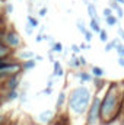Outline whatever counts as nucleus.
<instances>
[{"mask_svg":"<svg viewBox=\"0 0 124 125\" xmlns=\"http://www.w3.org/2000/svg\"><path fill=\"white\" fill-rule=\"evenodd\" d=\"M1 4H3V0H0V7H1Z\"/></svg>","mask_w":124,"mask_h":125,"instance_id":"79ce46f5","label":"nucleus"},{"mask_svg":"<svg viewBox=\"0 0 124 125\" xmlns=\"http://www.w3.org/2000/svg\"><path fill=\"white\" fill-rule=\"evenodd\" d=\"M77 60H79V64H80V65H86V60H85V57H77Z\"/></svg>","mask_w":124,"mask_h":125,"instance_id":"c756f323","label":"nucleus"},{"mask_svg":"<svg viewBox=\"0 0 124 125\" xmlns=\"http://www.w3.org/2000/svg\"><path fill=\"white\" fill-rule=\"evenodd\" d=\"M95 83H96V86H98V89H101V87L104 86V83H102V80H99V79H96V80H95Z\"/></svg>","mask_w":124,"mask_h":125,"instance_id":"72a5a7b5","label":"nucleus"},{"mask_svg":"<svg viewBox=\"0 0 124 125\" xmlns=\"http://www.w3.org/2000/svg\"><path fill=\"white\" fill-rule=\"evenodd\" d=\"M115 50H117V52H118L120 57H124V45L123 44H117L115 45Z\"/></svg>","mask_w":124,"mask_h":125,"instance_id":"5701e85b","label":"nucleus"},{"mask_svg":"<svg viewBox=\"0 0 124 125\" xmlns=\"http://www.w3.org/2000/svg\"><path fill=\"white\" fill-rule=\"evenodd\" d=\"M115 1H117L118 4H124V0H115Z\"/></svg>","mask_w":124,"mask_h":125,"instance_id":"a19ab883","label":"nucleus"},{"mask_svg":"<svg viewBox=\"0 0 124 125\" xmlns=\"http://www.w3.org/2000/svg\"><path fill=\"white\" fill-rule=\"evenodd\" d=\"M83 35H85V39H86V42H91V41H92V32L86 31Z\"/></svg>","mask_w":124,"mask_h":125,"instance_id":"a878e982","label":"nucleus"},{"mask_svg":"<svg viewBox=\"0 0 124 125\" xmlns=\"http://www.w3.org/2000/svg\"><path fill=\"white\" fill-rule=\"evenodd\" d=\"M76 26H77V29H79V31L82 32V33H85V32H86V28H85V25H83V22H82L80 19L77 21V23H76Z\"/></svg>","mask_w":124,"mask_h":125,"instance_id":"b1692460","label":"nucleus"},{"mask_svg":"<svg viewBox=\"0 0 124 125\" xmlns=\"http://www.w3.org/2000/svg\"><path fill=\"white\" fill-rule=\"evenodd\" d=\"M110 15H112V9H111V7H107V9H104V16L107 18V16H110Z\"/></svg>","mask_w":124,"mask_h":125,"instance_id":"cd10ccee","label":"nucleus"},{"mask_svg":"<svg viewBox=\"0 0 124 125\" xmlns=\"http://www.w3.org/2000/svg\"><path fill=\"white\" fill-rule=\"evenodd\" d=\"M42 93L47 94V96H48V94H51V87H47V89H44V92H42Z\"/></svg>","mask_w":124,"mask_h":125,"instance_id":"c9c22d12","label":"nucleus"},{"mask_svg":"<svg viewBox=\"0 0 124 125\" xmlns=\"http://www.w3.org/2000/svg\"><path fill=\"white\" fill-rule=\"evenodd\" d=\"M47 86H48V87H51V86H53V80H51V79L48 80V84H47Z\"/></svg>","mask_w":124,"mask_h":125,"instance_id":"ea45409f","label":"nucleus"},{"mask_svg":"<svg viewBox=\"0 0 124 125\" xmlns=\"http://www.w3.org/2000/svg\"><path fill=\"white\" fill-rule=\"evenodd\" d=\"M72 51H73V52H76V54H77V52H79V51H80V48H79V47H77V45H72Z\"/></svg>","mask_w":124,"mask_h":125,"instance_id":"f704fd0d","label":"nucleus"},{"mask_svg":"<svg viewBox=\"0 0 124 125\" xmlns=\"http://www.w3.org/2000/svg\"><path fill=\"white\" fill-rule=\"evenodd\" d=\"M99 105H101V100L99 97H93V102L89 108V112H88V125H95L98 118H99Z\"/></svg>","mask_w":124,"mask_h":125,"instance_id":"20e7f679","label":"nucleus"},{"mask_svg":"<svg viewBox=\"0 0 124 125\" xmlns=\"http://www.w3.org/2000/svg\"><path fill=\"white\" fill-rule=\"evenodd\" d=\"M3 86H4L7 90H15V89H18V86H19V76H18V74L9 76V77L4 80Z\"/></svg>","mask_w":124,"mask_h":125,"instance_id":"39448f33","label":"nucleus"},{"mask_svg":"<svg viewBox=\"0 0 124 125\" xmlns=\"http://www.w3.org/2000/svg\"><path fill=\"white\" fill-rule=\"evenodd\" d=\"M3 42H4L9 48H12V50L19 48V47H21V44H22L19 33H18L16 31H13V29H9V31L6 29L4 35H3Z\"/></svg>","mask_w":124,"mask_h":125,"instance_id":"7ed1b4c3","label":"nucleus"},{"mask_svg":"<svg viewBox=\"0 0 124 125\" xmlns=\"http://www.w3.org/2000/svg\"><path fill=\"white\" fill-rule=\"evenodd\" d=\"M26 21H28V25H31L32 28H37V26H38V21H37L34 16H31V15H28Z\"/></svg>","mask_w":124,"mask_h":125,"instance_id":"a211bd4d","label":"nucleus"},{"mask_svg":"<svg viewBox=\"0 0 124 125\" xmlns=\"http://www.w3.org/2000/svg\"><path fill=\"white\" fill-rule=\"evenodd\" d=\"M120 112V92L117 83H111L99 105V116L105 122H112Z\"/></svg>","mask_w":124,"mask_h":125,"instance_id":"f257e3e1","label":"nucleus"},{"mask_svg":"<svg viewBox=\"0 0 124 125\" xmlns=\"http://www.w3.org/2000/svg\"><path fill=\"white\" fill-rule=\"evenodd\" d=\"M4 122H6V115L0 114V125H4Z\"/></svg>","mask_w":124,"mask_h":125,"instance_id":"7c9ffc66","label":"nucleus"},{"mask_svg":"<svg viewBox=\"0 0 124 125\" xmlns=\"http://www.w3.org/2000/svg\"><path fill=\"white\" fill-rule=\"evenodd\" d=\"M92 74H93V76H96V77H102V76L105 74V71H104L101 67L93 65V67H92Z\"/></svg>","mask_w":124,"mask_h":125,"instance_id":"4468645a","label":"nucleus"},{"mask_svg":"<svg viewBox=\"0 0 124 125\" xmlns=\"http://www.w3.org/2000/svg\"><path fill=\"white\" fill-rule=\"evenodd\" d=\"M4 10H6V13H12V12H13V4L7 3V4L4 6Z\"/></svg>","mask_w":124,"mask_h":125,"instance_id":"bb28decb","label":"nucleus"},{"mask_svg":"<svg viewBox=\"0 0 124 125\" xmlns=\"http://www.w3.org/2000/svg\"><path fill=\"white\" fill-rule=\"evenodd\" d=\"M105 22H107V25H108V26H114L115 23H118L117 18H115V16H112V15L107 16V18H105Z\"/></svg>","mask_w":124,"mask_h":125,"instance_id":"2eb2a0df","label":"nucleus"},{"mask_svg":"<svg viewBox=\"0 0 124 125\" xmlns=\"http://www.w3.org/2000/svg\"><path fill=\"white\" fill-rule=\"evenodd\" d=\"M13 52L12 48H9L3 41H0V58H4V57H10Z\"/></svg>","mask_w":124,"mask_h":125,"instance_id":"0eeeda50","label":"nucleus"},{"mask_svg":"<svg viewBox=\"0 0 124 125\" xmlns=\"http://www.w3.org/2000/svg\"><path fill=\"white\" fill-rule=\"evenodd\" d=\"M38 15H39V16H45V15H47V9H45V7H42V9L38 12Z\"/></svg>","mask_w":124,"mask_h":125,"instance_id":"473e14b6","label":"nucleus"},{"mask_svg":"<svg viewBox=\"0 0 124 125\" xmlns=\"http://www.w3.org/2000/svg\"><path fill=\"white\" fill-rule=\"evenodd\" d=\"M118 33H120V36L124 39V29H121V28H120V29H118Z\"/></svg>","mask_w":124,"mask_h":125,"instance_id":"58836bf2","label":"nucleus"},{"mask_svg":"<svg viewBox=\"0 0 124 125\" xmlns=\"http://www.w3.org/2000/svg\"><path fill=\"white\" fill-rule=\"evenodd\" d=\"M19 97V93H18V90L15 89V90H9V93L6 96V99L7 100H13V99H18Z\"/></svg>","mask_w":124,"mask_h":125,"instance_id":"f3484780","label":"nucleus"},{"mask_svg":"<svg viewBox=\"0 0 124 125\" xmlns=\"http://www.w3.org/2000/svg\"><path fill=\"white\" fill-rule=\"evenodd\" d=\"M98 33H99V39H101L102 42H107V41H108V33H107V31H102V29H101Z\"/></svg>","mask_w":124,"mask_h":125,"instance_id":"4be33fe9","label":"nucleus"},{"mask_svg":"<svg viewBox=\"0 0 124 125\" xmlns=\"http://www.w3.org/2000/svg\"><path fill=\"white\" fill-rule=\"evenodd\" d=\"M115 12H117V16H118V19H121V18L124 16V12H123V9H121V6H117Z\"/></svg>","mask_w":124,"mask_h":125,"instance_id":"393cba45","label":"nucleus"},{"mask_svg":"<svg viewBox=\"0 0 124 125\" xmlns=\"http://www.w3.org/2000/svg\"><path fill=\"white\" fill-rule=\"evenodd\" d=\"M89 102H91V90L85 86L76 87L69 96V108L76 115H82L88 109Z\"/></svg>","mask_w":124,"mask_h":125,"instance_id":"f03ea898","label":"nucleus"},{"mask_svg":"<svg viewBox=\"0 0 124 125\" xmlns=\"http://www.w3.org/2000/svg\"><path fill=\"white\" fill-rule=\"evenodd\" d=\"M25 32H26L28 35H31L32 32H34V28H32L31 25H28V23H26V26H25Z\"/></svg>","mask_w":124,"mask_h":125,"instance_id":"c85d7f7f","label":"nucleus"},{"mask_svg":"<svg viewBox=\"0 0 124 125\" xmlns=\"http://www.w3.org/2000/svg\"><path fill=\"white\" fill-rule=\"evenodd\" d=\"M69 65H70V67H73V68L79 67L80 64H79V60H77V57H72V58H70V61H69Z\"/></svg>","mask_w":124,"mask_h":125,"instance_id":"412c9836","label":"nucleus"},{"mask_svg":"<svg viewBox=\"0 0 124 125\" xmlns=\"http://www.w3.org/2000/svg\"><path fill=\"white\" fill-rule=\"evenodd\" d=\"M64 100H66V93L64 92H60L59 93V97H57V105H56L57 109H60L63 105H64Z\"/></svg>","mask_w":124,"mask_h":125,"instance_id":"ddd939ff","label":"nucleus"},{"mask_svg":"<svg viewBox=\"0 0 124 125\" xmlns=\"http://www.w3.org/2000/svg\"><path fill=\"white\" fill-rule=\"evenodd\" d=\"M88 15L91 16V19H98L99 21V16L96 13V7H95V4H92V3H88Z\"/></svg>","mask_w":124,"mask_h":125,"instance_id":"1a4fd4ad","label":"nucleus"},{"mask_svg":"<svg viewBox=\"0 0 124 125\" xmlns=\"http://www.w3.org/2000/svg\"><path fill=\"white\" fill-rule=\"evenodd\" d=\"M53 74L57 76V77H62L63 74H64V70H63L62 64L59 61H54V71H53Z\"/></svg>","mask_w":124,"mask_h":125,"instance_id":"9d476101","label":"nucleus"},{"mask_svg":"<svg viewBox=\"0 0 124 125\" xmlns=\"http://www.w3.org/2000/svg\"><path fill=\"white\" fill-rule=\"evenodd\" d=\"M4 32H6L4 26H0V41H3V35H4Z\"/></svg>","mask_w":124,"mask_h":125,"instance_id":"2f4dec72","label":"nucleus"},{"mask_svg":"<svg viewBox=\"0 0 124 125\" xmlns=\"http://www.w3.org/2000/svg\"><path fill=\"white\" fill-rule=\"evenodd\" d=\"M118 64H120L121 67H124V57H120V58H118Z\"/></svg>","mask_w":124,"mask_h":125,"instance_id":"e433bc0d","label":"nucleus"},{"mask_svg":"<svg viewBox=\"0 0 124 125\" xmlns=\"http://www.w3.org/2000/svg\"><path fill=\"white\" fill-rule=\"evenodd\" d=\"M18 57H19L21 60H29V58H34V57H35V54H34L32 51H21V52L18 54Z\"/></svg>","mask_w":124,"mask_h":125,"instance_id":"9b49d317","label":"nucleus"},{"mask_svg":"<svg viewBox=\"0 0 124 125\" xmlns=\"http://www.w3.org/2000/svg\"><path fill=\"white\" fill-rule=\"evenodd\" d=\"M42 39H44V36H42V35H41V33H39V35H38V36H37V42H41V41H42Z\"/></svg>","mask_w":124,"mask_h":125,"instance_id":"4c0bfd02","label":"nucleus"},{"mask_svg":"<svg viewBox=\"0 0 124 125\" xmlns=\"http://www.w3.org/2000/svg\"><path fill=\"white\" fill-rule=\"evenodd\" d=\"M51 51H54V52H62L63 51V45L60 44V42H53Z\"/></svg>","mask_w":124,"mask_h":125,"instance_id":"6ab92c4d","label":"nucleus"},{"mask_svg":"<svg viewBox=\"0 0 124 125\" xmlns=\"http://www.w3.org/2000/svg\"><path fill=\"white\" fill-rule=\"evenodd\" d=\"M117 44H118V39H117V38H115V39H112L111 42H108V44L105 45V51L108 52V51H111V50H114Z\"/></svg>","mask_w":124,"mask_h":125,"instance_id":"dca6fc26","label":"nucleus"},{"mask_svg":"<svg viewBox=\"0 0 124 125\" xmlns=\"http://www.w3.org/2000/svg\"><path fill=\"white\" fill-rule=\"evenodd\" d=\"M0 26H4V25H3V22H1V21H0Z\"/></svg>","mask_w":124,"mask_h":125,"instance_id":"37998d69","label":"nucleus"},{"mask_svg":"<svg viewBox=\"0 0 124 125\" xmlns=\"http://www.w3.org/2000/svg\"><path fill=\"white\" fill-rule=\"evenodd\" d=\"M53 118H54L53 111H44V112H41V114L38 115V121L42 122V124H48V122H51Z\"/></svg>","mask_w":124,"mask_h":125,"instance_id":"423d86ee","label":"nucleus"},{"mask_svg":"<svg viewBox=\"0 0 124 125\" xmlns=\"http://www.w3.org/2000/svg\"><path fill=\"white\" fill-rule=\"evenodd\" d=\"M89 28H91L93 32H99L101 31V28H99V21H98V19H91V22H89Z\"/></svg>","mask_w":124,"mask_h":125,"instance_id":"f8f14e48","label":"nucleus"},{"mask_svg":"<svg viewBox=\"0 0 124 125\" xmlns=\"http://www.w3.org/2000/svg\"><path fill=\"white\" fill-rule=\"evenodd\" d=\"M77 77L82 80V82H89L91 80V76L88 74V73H85V71H82V73H79L77 74Z\"/></svg>","mask_w":124,"mask_h":125,"instance_id":"aec40b11","label":"nucleus"},{"mask_svg":"<svg viewBox=\"0 0 124 125\" xmlns=\"http://www.w3.org/2000/svg\"><path fill=\"white\" fill-rule=\"evenodd\" d=\"M22 65V70H32L35 65H37V61L35 58H29V60H24V62L21 64Z\"/></svg>","mask_w":124,"mask_h":125,"instance_id":"6e6552de","label":"nucleus"}]
</instances>
